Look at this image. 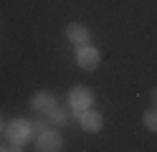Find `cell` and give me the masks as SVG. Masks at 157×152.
<instances>
[{
    "label": "cell",
    "instance_id": "9c48e42d",
    "mask_svg": "<svg viewBox=\"0 0 157 152\" xmlns=\"http://www.w3.org/2000/svg\"><path fill=\"white\" fill-rule=\"evenodd\" d=\"M48 114H51V117H53L56 122H63V119H66V114H63V111H61V109H56V107H53L51 111H48Z\"/></svg>",
    "mask_w": 157,
    "mask_h": 152
},
{
    "label": "cell",
    "instance_id": "5b68a950",
    "mask_svg": "<svg viewBox=\"0 0 157 152\" xmlns=\"http://www.w3.org/2000/svg\"><path fill=\"white\" fill-rule=\"evenodd\" d=\"M38 147H41L43 152H53V150H58L61 147V137L56 134V132H41L38 134Z\"/></svg>",
    "mask_w": 157,
    "mask_h": 152
},
{
    "label": "cell",
    "instance_id": "30bf717a",
    "mask_svg": "<svg viewBox=\"0 0 157 152\" xmlns=\"http://www.w3.org/2000/svg\"><path fill=\"white\" fill-rule=\"evenodd\" d=\"M152 101H155V104H157V89L152 91Z\"/></svg>",
    "mask_w": 157,
    "mask_h": 152
},
{
    "label": "cell",
    "instance_id": "277c9868",
    "mask_svg": "<svg viewBox=\"0 0 157 152\" xmlns=\"http://www.w3.org/2000/svg\"><path fill=\"white\" fill-rule=\"evenodd\" d=\"M66 36H68V41L71 43H76V46H86L89 43V30H86L84 25H78V23H71L66 28Z\"/></svg>",
    "mask_w": 157,
    "mask_h": 152
},
{
    "label": "cell",
    "instance_id": "7a4b0ae2",
    "mask_svg": "<svg viewBox=\"0 0 157 152\" xmlns=\"http://www.w3.org/2000/svg\"><path fill=\"white\" fill-rule=\"evenodd\" d=\"M76 61H78V66H84V68H96L99 66V51L91 48V46H81L76 51Z\"/></svg>",
    "mask_w": 157,
    "mask_h": 152
},
{
    "label": "cell",
    "instance_id": "8992f818",
    "mask_svg": "<svg viewBox=\"0 0 157 152\" xmlns=\"http://www.w3.org/2000/svg\"><path fill=\"white\" fill-rule=\"evenodd\" d=\"M81 127H84L86 132H99V129H101V117H99V111H91V109L81 111Z\"/></svg>",
    "mask_w": 157,
    "mask_h": 152
},
{
    "label": "cell",
    "instance_id": "3957f363",
    "mask_svg": "<svg viewBox=\"0 0 157 152\" xmlns=\"http://www.w3.org/2000/svg\"><path fill=\"white\" fill-rule=\"evenodd\" d=\"M28 132H31V124H28L25 119H15L10 127H8V137H10L13 142H18V145H23Z\"/></svg>",
    "mask_w": 157,
    "mask_h": 152
},
{
    "label": "cell",
    "instance_id": "52a82bcc",
    "mask_svg": "<svg viewBox=\"0 0 157 152\" xmlns=\"http://www.w3.org/2000/svg\"><path fill=\"white\" fill-rule=\"evenodd\" d=\"M31 104H33V109H36V111H46V114H48V111L56 107V99H53L51 94H36Z\"/></svg>",
    "mask_w": 157,
    "mask_h": 152
},
{
    "label": "cell",
    "instance_id": "6da1fadb",
    "mask_svg": "<svg viewBox=\"0 0 157 152\" xmlns=\"http://www.w3.org/2000/svg\"><path fill=\"white\" fill-rule=\"evenodd\" d=\"M68 104H71V109L76 114H81V111H86L91 107V91L84 89V86H76L71 94H68Z\"/></svg>",
    "mask_w": 157,
    "mask_h": 152
},
{
    "label": "cell",
    "instance_id": "ba28073f",
    "mask_svg": "<svg viewBox=\"0 0 157 152\" xmlns=\"http://www.w3.org/2000/svg\"><path fill=\"white\" fill-rule=\"evenodd\" d=\"M144 127L150 132H157V109H150L144 114Z\"/></svg>",
    "mask_w": 157,
    "mask_h": 152
}]
</instances>
